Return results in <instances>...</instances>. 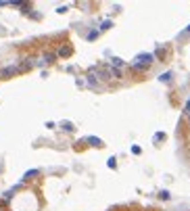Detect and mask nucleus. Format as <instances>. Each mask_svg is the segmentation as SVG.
Listing matches in <instances>:
<instances>
[{"instance_id":"obj_1","label":"nucleus","mask_w":190,"mask_h":211,"mask_svg":"<svg viewBox=\"0 0 190 211\" xmlns=\"http://www.w3.org/2000/svg\"><path fill=\"white\" fill-rule=\"evenodd\" d=\"M152 61H155V55H150V52H142V55H138L134 59V63H132V67L134 69H138V71H144Z\"/></svg>"},{"instance_id":"obj_2","label":"nucleus","mask_w":190,"mask_h":211,"mask_svg":"<svg viewBox=\"0 0 190 211\" xmlns=\"http://www.w3.org/2000/svg\"><path fill=\"white\" fill-rule=\"evenodd\" d=\"M19 71V65H11V67H4L2 71H0V77H11Z\"/></svg>"},{"instance_id":"obj_3","label":"nucleus","mask_w":190,"mask_h":211,"mask_svg":"<svg viewBox=\"0 0 190 211\" xmlns=\"http://www.w3.org/2000/svg\"><path fill=\"white\" fill-rule=\"evenodd\" d=\"M86 142H88V144H92V146H103V140H100V138H96V136H88V138H86Z\"/></svg>"},{"instance_id":"obj_4","label":"nucleus","mask_w":190,"mask_h":211,"mask_svg":"<svg viewBox=\"0 0 190 211\" xmlns=\"http://www.w3.org/2000/svg\"><path fill=\"white\" fill-rule=\"evenodd\" d=\"M38 173H40L38 169H29V171H25V173H23V178H21V180H23V182H25V180H31L33 175H38Z\"/></svg>"},{"instance_id":"obj_5","label":"nucleus","mask_w":190,"mask_h":211,"mask_svg":"<svg viewBox=\"0 0 190 211\" xmlns=\"http://www.w3.org/2000/svg\"><path fill=\"white\" fill-rule=\"evenodd\" d=\"M111 63H113V67H115V69H119V67H123V65H125V61H121L119 57H113V59H111Z\"/></svg>"},{"instance_id":"obj_6","label":"nucleus","mask_w":190,"mask_h":211,"mask_svg":"<svg viewBox=\"0 0 190 211\" xmlns=\"http://www.w3.org/2000/svg\"><path fill=\"white\" fill-rule=\"evenodd\" d=\"M61 128L65 130V132H73V130H75V128H73V124H71V121H63V124H61Z\"/></svg>"},{"instance_id":"obj_7","label":"nucleus","mask_w":190,"mask_h":211,"mask_svg":"<svg viewBox=\"0 0 190 211\" xmlns=\"http://www.w3.org/2000/svg\"><path fill=\"white\" fill-rule=\"evenodd\" d=\"M111 27H113V21H103L98 29H100V31H107V29H111Z\"/></svg>"},{"instance_id":"obj_8","label":"nucleus","mask_w":190,"mask_h":211,"mask_svg":"<svg viewBox=\"0 0 190 211\" xmlns=\"http://www.w3.org/2000/svg\"><path fill=\"white\" fill-rule=\"evenodd\" d=\"M69 52H71V48H69V46H63V48L59 50V55H61V57H67Z\"/></svg>"},{"instance_id":"obj_9","label":"nucleus","mask_w":190,"mask_h":211,"mask_svg":"<svg viewBox=\"0 0 190 211\" xmlns=\"http://www.w3.org/2000/svg\"><path fill=\"white\" fill-rule=\"evenodd\" d=\"M159 80H161V82H169V80H171V73H169V71H167V73H161Z\"/></svg>"},{"instance_id":"obj_10","label":"nucleus","mask_w":190,"mask_h":211,"mask_svg":"<svg viewBox=\"0 0 190 211\" xmlns=\"http://www.w3.org/2000/svg\"><path fill=\"white\" fill-rule=\"evenodd\" d=\"M159 199H161V201H167V199H169V192H167V190H161V192H159Z\"/></svg>"},{"instance_id":"obj_11","label":"nucleus","mask_w":190,"mask_h":211,"mask_svg":"<svg viewBox=\"0 0 190 211\" xmlns=\"http://www.w3.org/2000/svg\"><path fill=\"white\" fill-rule=\"evenodd\" d=\"M96 36H98V31H96V29H94V31H90V33H88V40H94V38H96Z\"/></svg>"},{"instance_id":"obj_12","label":"nucleus","mask_w":190,"mask_h":211,"mask_svg":"<svg viewBox=\"0 0 190 211\" xmlns=\"http://www.w3.org/2000/svg\"><path fill=\"white\" fill-rule=\"evenodd\" d=\"M184 113H186V115H188V117H190V100H188V102H186V107H184Z\"/></svg>"},{"instance_id":"obj_13","label":"nucleus","mask_w":190,"mask_h":211,"mask_svg":"<svg viewBox=\"0 0 190 211\" xmlns=\"http://www.w3.org/2000/svg\"><path fill=\"white\" fill-rule=\"evenodd\" d=\"M132 153H134V155H140L142 151H140V146H132Z\"/></svg>"},{"instance_id":"obj_14","label":"nucleus","mask_w":190,"mask_h":211,"mask_svg":"<svg viewBox=\"0 0 190 211\" xmlns=\"http://www.w3.org/2000/svg\"><path fill=\"white\" fill-rule=\"evenodd\" d=\"M54 61V55H46V61H44V63H52Z\"/></svg>"},{"instance_id":"obj_15","label":"nucleus","mask_w":190,"mask_h":211,"mask_svg":"<svg viewBox=\"0 0 190 211\" xmlns=\"http://www.w3.org/2000/svg\"><path fill=\"white\" fill-rule=\"evenodd\" d=\"M109 167H111V169L115 167V157H111V159H109Z\"/></svg>"},{"instance_id":"obj_16","label":"nucleus","mask_w":190,"mask_h":211,"mask_svg":"<svg viewBox=\"0 0 190 211\" xmlns=\"http://www.w3.org/2000/svg\"><path fill=\"white\" fill-rule=\"evenodd\" d=\"M186 29H188V31H190V25H188V27H186Z\"/></svg>"}]
</instances>
